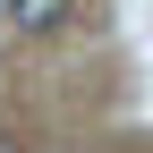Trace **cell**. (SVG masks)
Segmentation results:
<instances>
[{
	"label": "cell",
	"instance_id": "obj_2",
	"mask_svg": "<svg viewBox=\"0 0 153 153\" xmlns=\"http://www.w3.org/2000/svg\"><path fill=\"white\" fill-rule=\"evenodd\" d=\"M0 153H17V136H0Z\"/></svg>",
	"mask_w": 153,
	"mask_h": 153
},
{
	"label": "cell",
	"instance_id": "obj_1",
	"mask_svg": "<svg viewBox=\"0 0 153 153\" xmlns=\"http://www.w3.org/2000/svg\"><path fill=\"white\" fill-rule=\"evenodd\" d=\"M60 26H68V0H9V34L17 43H43Z\"/></svg>",
	"mask_w": 153,
	"mask_h": 153
}]
</instances>
